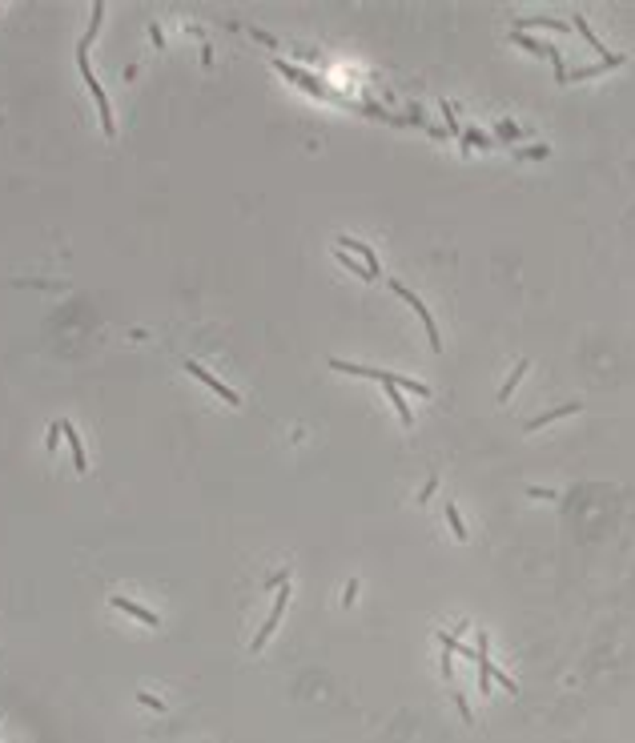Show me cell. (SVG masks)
Instances as JSON below:
<instances>
[{
	"instance_id": "7c38bea8",
	"label": "cell",
	"mask_w": 635,
	"mask_h": 743,
	"mask_svg": "<svg viewBox=\"0 0 635 743\" xmlns=\"http://www.w3.org/2000/svg\"><path fill=\"white\" fill-rule=\"evenodd\" d=\"M627 57L623 52H612L607 61H599V65H583V69H575V72H567V81H587V77H599V72H607V69H619Z\"/></svg>"
},
{
	"instance_id": "5bb4252c",
	"label": "cell",
	"mask_w": 635,
	"mask_h": 743,
	"mask_svg": "<svg viewBox=\"0 0 635 743\" xmlns=\"http://www.w3.org/2000/svg\"><path fill=\"white\" fill-rule=\"evenodd\" d=\"M386 398H390V406L399 410V422H402V426H406V430H414V414H410V406H406V398H402L399 386H390V382H386Z\"/></svg>"
},
{
	"instance_id": "ac0fdd59",
	"label": "cell",
	"mask_w": 635,
	"mask_h": 743,
	"mask_svg": "<svg viewBox=\"0 0 635 743\" xmlns=\"http://www.w3.org/2000/svg\"><path fill=\"white\" fill-rule=\"evenodd\" d=\"M527 370H531V362H527V358H523V362H518V366H515V374H511V378H507V382H503V386H498V402H507V398L515 394V386H518V382H523V378H527Z\"/></svg>"
},
{
	"instance_id": "30bf717a",
	"label": "cell",
	"mask_w": 635,
	"mask_h": 743,
	"mask_svg": "<svg viewBox=\"0 0 635 743\" xmlns=\"http://www.w3.org/2000/svg\"><path fill=\"white\" fill-rule=\"evenodd\" d=\"M579 410H583V402H579V398H575V402H563V406H555V410H547V414H539V418L527 422V434H535V430H543V426H551V422L567 418V414H579Z\"/></svg>"
},
{
	"instance_id": "83f0119b",
	"label": "cell",
	"mask_w": 635,
	"mask_h": 743,
	"mask_svg": "<svg viewBox=\"0 0 635 743\" xmlns=\"http://www.w3.org/2000/svg\"><path fill=\"white\" fill-rule=\"evenodd\" d=\"M434 490H439V474H430V478H426V487L419 490V507H423V502L430 498V494H434Z\"/></svg>"
},
{
	"instance_id": "3957f363",
	"label": "cell",
	"mask_w": 635,
	"mask_h": 743,
	"mask_svg": "<svg viewBox=\"0 0 635 743\" xmlns=\"http://www.w3.org/2000/svg\"><path fill=\"white\" fill-rule=\"evenodd\" d=\"M511 41H515L518 48H527V52H535V57H547V61L555 65V77H559V81H567V65H563V57H559V48H555V45H547V41H535V37H527V32H518V28H511Z\"/></svg>"
},
{
	"instance_id": "1f68e13d",
	"label": "cell",
	"mask_w": 635,
	"mask_h": 743,
	"mask_svg": "<svg viewBox=\"0 0 635 743\" xmlns=\"http://www.w3.org/2000/svg\"><path fill=\"white\" fill-rule=\"evenodd\" d=\"M354 599H358V582H354V579H350V587H346V591H342V603L350 607V603H354Z\"/></svg>"
},
{
	"instance_id": "9c48e42d",
	"label": "cell",
	"mask_w": 635,
	"mask_h": 743,
	"mask_svg": "<svg viewBox=\"0 0 635 743\" xmlns=\"http://www.w3.org/2000/svg\"><path fill=\"white\" fill-rule=\"evenodd\" d=\"M338 250H346V254H358V257H362V265H366L374 278L382 274V265H378V254L370 250V245H366V241H358V237H338Z\"/></svg>"
},
{
	"instance_id": "52a82bcc",
	"label": "cell",
	"mask_w": 635,
	"mask_h": 743,
	"mask_svg": "<svg viewBox=\"0 0 635 743\" xmlns=\"http://www.w3.org/2000/svg\"><path fill=\"white\" fill-rule=\"evenodd\" d=\"M109 607H113V611H125V615H133V619H137V623H145V627H161V615H153L149 607L133 603V599H125V595H113V599H109Z\"/></svg>"
},
{
	"instance_id": "836d02e7",
	"label": "cell",
	"mask_w": 635,
	"mask_h": 743,
	"mask_svg": "<svg viewBox=\"0 0 635 743\" xmlns=\"http://www.w3.org/2000/svg\"><path fill=\"white\" fill-rule=\"evenodd\" d=\"M527 494H531V498H555V490H543V487H531Z\"/></svg>"
},
{
	"instance_id": "9a60e30c",
	"label": "cell",
	"mask_w": 635,
	"mask_h": 743,
	"mask_svg": "<svg viewBox=\"0 0 635 743\" xmlns=\"http://www.w3.org/2000/svg\"><path fill=\"white\" fill-rule=\"evenodd\" d=\"M515 28H518V32H527V28H551V32H567L571 24H567V21H555V17H523Z\"/></svg>"
},
{
	"instance_id": "44dd1931",
	"label": "cell",
	"mask_w": 635,
	"mask_h": 743,
	"mask_svg": "<svg viewBox=\"0 0 635 743\" xmlns=\"http://www.w3.org/2000/svg\"><path fill=\"white\" fill-rule=\"evenodd\" d=\"M101 17H105V4H93V17H89V28H85L81 52H89V41H93V37H97V28H101Z\"/></svg>"
},
{
	"instance_id": "ffe728a7",
	"label": "cell",
	"mask_w": 635,
	"mask_h": 743,
	"mask_svg": "<svg viewBox=\"0 0 635 743\" xmlns=\"http://www.w3.org/2000/svg\"><path fill=\"white\" fill-rule=\"evenodd\" d=\"M447 522H450V531H454V538L458 542H467L471 534H467V522H463V514H458V507L454 502H447Z\"/></svg>"
},
{
	"instance_id": "2e32d148",
	"label": "cell",
	"mask_w": 635,
	"mask_h": 743,
	"mask_svg": "<svg viewBox=\"0 0 635 743\" xmlns=\"http://www.w3.org/2000/svg\"><path fill=\"white\" fill-rule=\"evenodd\" d=\"M575 32H579V37H583V41H587L591 48H595V52H599V57H603V61H607V57H612V52H607V48H603V41H599V37H595V32H591V24L583 21V17H579V12H575Z\"/></svg>"
},
{
	"instance_id": "6da1fadb",
	"label": "cell",
	"mask_w": 635,
	"mask_h": 743,
	"mask_svg": "<svg viewBox=\"0 0 635 743\" xmlns=\"http://www.w3.org/2000/svg\"><path fill=\"white\" fill-rule=\"evenodd\" d=\"M77 69H81V77H85V85H89V93H93V101H97V113H101V129H105V137H117V125H113L109 96H105L101 81H97L93 69H89V52H81V48H77Z\"/></svg>"
},
{
	"instance_id": "f546056e",
	"label": "cell",
	"mask_w": 635,
	"mask_h": 743,
	"mask_svg": "<svg viewBox=\"0 0 635 743\" xmlns=\"http://www.w3.org/2000/svg\"><path fill=\"white\" fill-rule=\"evenodd\" d=\"M57 438H61V422H52V426H48V438H45L48 450H57Z\"/></svg>"
},
{
	"instance_id": "7a4b0ae2",
	"label": "cell",
	"mask_w": 635,
	"mask_h": 743,
	"mask_svg": "<svg viewBox=\"0 0 635 743\" xmlns=\"http://www.w3.org/2000/svg\"><path fill=\"white\" fill-rule=\"evenodd\" d=\"M390 289H394V294H399L402 302H406L410 309H414V314H419V318H423V325H426V338H430V349H443V338H439V325H434V314H430V309H426V305L419 302V294H414V289H406V285H402L399 278L390 281Z\"/></svg>"
},
{
	"instance_id": "d6986e66",
	"label": "cell",
	"mask_w": 635,
	"mask_h": 743,
	"mask_svg": "<svg viewBox=\"0 0 635 743\" xmlns=\"http://www.w3.org/2000/svg\"><path fill=\"white\" fill-rule=\"evenodd\" d=\"M334 261H342V265H346L350 274H358L362 281H374V274H370V269H366L362 261H350V254H346V250H338V245H334Z\"/></svg>"
},
{
	"instance_id": "4316f807",
	"label": "cell",
	"mask_w": 635,
	"mask_h": 743,
	"mask_svg": "<svg viewBox=\"0 0 635 743\" xmlns=\"http://www.w3.org/2000/svg\"><path fill=\"white\" fill-rule=\"evenodd\" d=\"M137 703L141 707H149V711H165V703L157 695H149V691H137Z\"/></svg>"
},
{
	"instance_id": "cb8c5ba5",
	"label": "cell",
	"mask_w": 635,
	"mask_h": 743,
	"mask_svg": "<svg viewBox=\"0 0 635 743\" xmlns=\"http://www.w3.org/2000/svg\"><path fill=\"white\" fill-rule=\"evenodd\" d=\"M458 137H463V149H471V145H494L491 133H478V129H463Z\"/></svg>"
},
{
	"instance_id": "e0dca14e",
	"label": "cell",
	"mask_w": 635,
	"mask_h": 743,
	"mask_svg": "<svg viewBox=\"0 0 635 743\" xmlns=\"http://www.w3.org/2000/svg\"><path fill=\"white\" fill-rule=\"evenodd\" d=\"M434 639H439V647H443V651H450V655H467V659H474V663H478V651H474V647H463V643H458L454 635H447V631H439Z\"/></svg>"
},
{
	"instance_id": "5b68a950",
	"label": "cell",
	"mask_w": 635,
	"mask_h": 743,
	"mask_svg": "<svg viewBox=\"0 0 635 743\" xmlns=\"http://www.w3.org/2000/svg\"><path fill=\"white\" fill-rule=\"evenodd\" d=\"M274 69L282 72L285 81H294V85H302L306 93H314V96H334V101H338V93H334L330 85H322L318 77H310V72H302L298 65H290V61H274Z\"/></svg>"
},
{
	"instance_id": "484cf974",
	"label": "cell",
	"mask_w": 635,
	"mask_h": 743,
	"mask_svg": "<svg viewBox=\"0 0 635 743\" xmlns=\"http://www.w3.org/2000/svg\"><path fill=\"white\" fill-rule=\"evenodd\" d=\"M454 707H458V711H463V720H467V723H474V711H471V699L463 695V691H454Z\"/></svg>"
},
{
	"instance_id": "d6a6232c",
	"label": "cell",
	"mask_w": 635,
	"mask_h": 743,
	"mask_svg": "<svg viewBox=\"0 0 635 743\" xmlns=\"http://www.w3.org/2000/svg\"><path fill=\"white\" fill-rule=\"evenodd\" d=\"M149 37H153V45H157V48L165 45V37H161V24H149Z\"/></svg>"
},
{
	"instance_id": "7402d4cb",
	"label": "cell",
	"mask_w": 635,
	"mask_h": 743,
	"mask_svg": "<svg viewBox=\"0 0 635 743\" xmlns=\"http://www.w3.org/2000/svg\"><path fill=\"white\" fill-rule=\"evenodd\" d=\"M518 137H527V133L518 129L515 121H498L494 125V141H518Z\"/></svg>"
},
{
	"instance_id": "4dcf8cb0",
	"label": "cell",
	"mask_w": 635,
	"mask_h": 743,
	"mask_svg": "<svg viewBox=\"0 0 635 743\" xmlns=\"http://www.w3.org/2000/svg\"><path fill=\"white\" fill-rule=\"evenodd\" d=\"M250 37H254V41H261V45H278V41H274V37H270V32H261V28H250Z\"/></svg>"
},
{
	"instance_id": "d4e9b609",
	"label": "cell",
	"mask_w": 635,
	"mask_h": 743,
	"mask_svg": "<svg viewBox=\"0 0 635 743\" xmlns=\"http://www.w3.org/2000/svg\"><path fill=\"white\" fill-rule=\"evenodd\" d=\"M491 683H498V687H507L511 695L518 691V683H515V679H511V675L503 671V667H494V663H491Z\"/></svg>"
},
{
	"instance_id": "ba28073f",
	"label": "cell",
	"mask_w": 635,
	"mask_h": 743,
	"mask_svg": "<svg viewBox=\"0 0 635 743\" xmlns=\"http://www.w3.org/2000/svg\"><path fill=\"white\" fill-rule=\"evenodd\" d=\"M330 370H338V374H354V378H370V382H386V374H390V370H378V366L346 362V358H330Z\"/></svg>"
},
{
	"instance_id": "603a6c76",
	"label": "cell",
	"mask_w": 635,
	"mask_h": 743,
	"mask_svg": "<svg viewBox=\"0 0 635 743\" xmlns=\"http://www.w3.org/2000/svg\"><path fill=\"white\" fill-rule=\"evenodd\" d=\"M439 109H443V116H447V137H458L463 125H458V116H454V105H450V101H439Z\"/></svg>"
},
{
	"instance_id": "f1b7e54d",
	"label": "cell",
	"mask_w": 635,
	"mask_h": 743,
	"mask_svg": "<svg viewBox=\"0 0 635 743\" xmlns=\"http://www.w3.org/2000/svg\"><path fill=\"white\" fill-rule=\"evenodd\" d=\"M551 149L547 145H531V149H518V157H547Z\"/></svg>"
},
{
	"instance_id": "4fadbf2b",
	"label": "cell",
	"mask_w": 635,
	"mask_h": 743,
	"mask_svg": "<svg viewBox=\"0 0 635 743\" xmlns=\"http://www.w3.org/2000/svg\"><path fill=\"white\" fill-rule=\"evenodd\" d=\"M386 382H390V386H399V390H410V394H419V398H430V394H434L426 382H419V378H402V374H394V370L386 374ZM386 382H382V386H386Z\"/></svg>"
},
{
	"instance_id": "8fae6325",
	"label": "cell",
	"mask_w": 635,
	"mask_h": 743,
	"mask_svg": "<svg viewBox=\"0 0 635 743\" xmlns=\"http://www.w3.org/2000/svg\"><path fill=\"white\" fill-rule=\"evenodd\" d=\"M61 434L69 438V454H72V462H77V470H89V454H85V442H81V434H77V426L61 418Z\"/></svg>"
},
{
	"instance_id": "277c9868",
	"label": "cell",
	"mask_w": 635,
	"mask_h": 743,
	"mask_svg": "<svg viewBox=\"0 0 635 743\" xmlns=\"http://www.w3.org/2000/svg\"><path fill=\"white\" fill-rule=\"evenodd\" d=\"M285 603H290V582L285 587H278V595H274V607H270V615H265V623H261V631L254 635V655H258L265 643H270V635L278 631V619L285 615Z\"/></svg>"
},
{
	"instance_id": "8992f818",
	"label": "cell",
	"mask_w": 635,
	"mask_h": 743,
	"mask_svg": "<svg viewBox=\"0 0 635 743\" xmlns=\"http://www.w3.org/2000/svg\"><path fill=\"white\" fill-rule=\"evenodd\" d=\"M185 370L193 374L197 382H205V386H210V390H213L217 398H221V402H230V406H237V402H241V398H237V390H230L225 382H217V378H213V374L205 370V366H197V362H189V358H185Z\"/></svg>"
}]
</instances>
